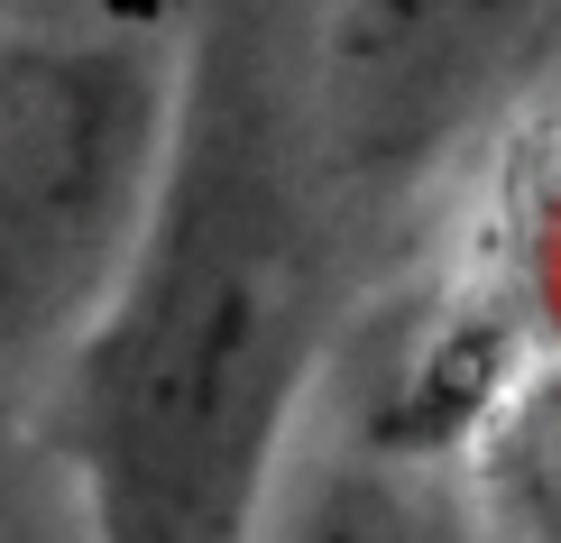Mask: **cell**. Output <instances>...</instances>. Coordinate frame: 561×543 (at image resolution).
<instances>
[{"mask_svg": "<svg viewBox=\"0 0 561 543\" xmlns=\"http://www.w3.org/2000/svg\"><path fill=\"white\" fill-rule=\"evenodd\" d=\"M332 184L313 19H184L148 222L46 406L83 543H259L341 304Z\"/></svg>", "mask_w": 561, "mask_h": 543, "instance_id": "obj_1", "label": "cell"}, {"mask_svg": "<svg viewBox=\"0 0 561 543\" xmlns=\"http://www.w3.org/2000/svg\"><path fill=\"white\" fill-rule=\"evenodd\" d=\"M184 19H0V369L37 360L121 286L175 121Z\"/></svg>", "mask_w": 561, "mask_h": 543, "instance_id": "obj_2", "label": "cell"}, {"mask_svg": "<svg viewBox=\"0 0 561 543\" xmlns=\"http://www.w3.org/2000/svg\"><path fill=\"white\" fill-rule=\"evenodd\" d=\"M259 543H479V534L433 470L396 452H350L304 470L286 507H267Z\"/></svg>", "mask_w": 561, "mask_h": 543, "instance_id": "obj_3", "label": "cell"}]
</instances>
